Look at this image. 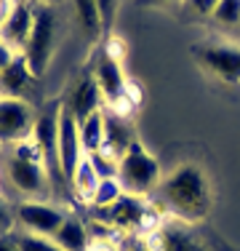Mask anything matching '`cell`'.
<instances>
[{
    "mask_svg": "<svg viewBox=\"0 0 240 251\" xmlns=\"http://www.w3.org/2000/svg\"><path fill=\"white\" fill-rule=\"evenodd\" d=\"M158 201L176 222L197 225L208 217L214 203L211 179L197 163H182L158 184Z\"/></svg>",
    "mask_w": 240,
    "mask_h": 251,
    "instance_id": "6da1fadb",
    "label": "cell"
},
{
    "mask_svg": "<svg viewBox=\"0 0 240 251\" xmlns=\"http://www.w3.org/2000/svg\"><path fill=\"white\" fill-rule=\"evenodd\" d=\"M3 169L8 182L16 187V193L24 195V201H43L51 187V176L43 163L35 139H24L19 145H11L3 152Z\"/></svg>",
    "mask_w": 240,
    "mask_h": 251,
    "instance_id": "7a4b0ae2",
    "label": "cell"
},
{
    "mask_svg": "<svg viewBox=\"0 0 240 251\" xmlns=\"http://www.w3.org/2000/svg\"><path fill=\"white\" fill-rule=\"evenodd\" d=\"M94 222L107 225L115 232H134V235H152V232L160 230V211L152 208L144 198L139 195H128L123 193L120 201H115L107 208H94Z\"/></svg>",
    "mask_w": 240,
    "mask_h": 251,
    "instance_id": "3957f363",
    "label": "cell"
},
{
    "mask_svg": "<svg viewBox=\"0 0 240 251\" xmlns=\"http://www.w3.org/2000/svg\"><path fill=\"white\" fill-rule=\"evenodd\" d=\"M56 35H59V19H56L53 5L51 3H38L35 5L32 32H29V40L22 51L35 77H40L48 70V62H51L53 49H56Z\"/></svg>",
    "mask_w": 240,
    "mask_h": 251,
    "instance_id": "277c9868",
    "label": "cell"
},
{
    "mask_svg": "<svg viewBox=\"0 0 240 251\" xmlns=\"http://www.w3.org/2000/svg\"><path fill=\"white\" fill-rule=\"evenodd\" d=\"M118 182L123 187V193L128 195H139L147 198L158 190L160 184V166L139 142L131 145V150L120 158L118 163Z\"/></svg>",
    "mask_w": 240,
    "mask_h": 251,
    "instance_id": "5b68a950",
    "label": "cell"
},
{
    "mask_svg": "<svg viewBox=\"0 0 240 251\" xmlns=\"http://www.w3.org/2000/svg\"><path fill=\"white\" fill-rule=\"evenodd\" d=\"M195 62L206 70L208 75H214L221 83H240V46H227V43H206L192 49Z\"/></svg>",
    "mask_w": 240,
    "mask_h": 251,
    "instance_id": "8992f818",
    "label": "cell"
},
{
    "mask_svg": "<svg viewBox=\"0 0 240 251\" xmlns=\"http://www.w3.org/2000/svg\"><path fill=\"white\" fill-rule=\"evenodd\" d=\"M35 123H38V115L24 99L0 97V142L5 147L32 139Z\"/></svg>",
    "mask_w": 240,
    "mask_h": 251,
    "instance_id": "52a82bcc",
    "label": "cell"
},
{
    "mask_svg": "<svg viewBox=\"0 0 240 251\" xmlns=\"http://www.w3.org/2000/svg\"><path fill=\"white\" fill-rule=\"evenodd\" d=\"M14 211H16V225L24 232L46 235V238L56 235V230L67 219V211L62 206H53L48 201H22Z\"/></svg>",
    "mask_w": 240,
    "mask_h": 251,
    "instance_id": "ba28073f",
    "label": "cell"
},
{
    "mask_svg": "<svg viewBox=\"0 0 240 251\" xmlns=\"http://www.w3.org/2000/svg\"><path fill=\"white\" fill-rule=\"evenodd\" d=\"M83 160H86V150H83L80 142V123L62 104L59 107V163H62V174L67 179V184Z\"/></svg>",
    "mask_w": 240,
    "mask_h": 251,
    "instance_id": "9c48e42d",
    "label": "cell"
},
{
    "mask_svg": "<svg viewBox=\"0 0 240 251\" xmlns=\"http://www.w3.org/2000/svg\"><path fill=\"white\" fill-rule=\"evenodd\" d=\"M147 243L155 251H211L195 230H190L187 222L160 225L158 232L147 235Z\"/></svg>",
    "mask_w": 240,
    "mask_h": 251,
    "instance_id": "30bf717a",
    "label": "cell"
},
{
    "mask_svg": "<svg viewBox=\"0 0 240 251\" xmlns=\"http://www.w3.org/2000/svg\"><path fill=\"white\" fill-rule=\"evenodd\" d=\"M40 0H16L11 14L5 16L3 27H0V38L11 46L16 53L24 51L29 40V32H32V22H35V5Z\"/></svg>",
    "mask_w": 240,
    "mask_h": 251,
    "instance_id": "8fae6325",
    "label": "cell"
},
{
    "mask_svg": "<svg viewBox=\"0 0 240 251\" xmlns=\"http://www.w3.org/2000/svg\"><path fill=\"white\" fill-rule=\"evenodd\" d=\"M94 80L96 86H99L101 97H104L107 104H115L120 101L123 97H128V80H125V73L123 67H120V62L115 56H110V53H104V56L96 62L94 67Z\"/></svg>",
    "mask_w": 240,
    "mask_h": 251,
    "instance_id": "7c38bea8",
    "label": "cell"
},
{
    "mask_svg": "<svg viewBox=\"0 0 240 251\" xmlns=\"http://www.w3.org/2000/svg\"><path fill=\"white\" fill-rule=\"evenodd\" d=\"M101 101H104V97H101V91H99V86H96L94 75H88V77H80V80L72 86V91H70L67 101H64V107L72 112V118H75L77 123H83V121H88L94 112L101 110Z\"/></svg>",
    "mask_w": 240,
    "mask_h": 251,
    "instance_id": "4fadbf2b",
    "label": "cell"
},
{
    "mask_svg": "<svg viewBox=\"0 0 240 251\" xmlns=\"http://www.w3.org/2000/svg\"><path fill=\"white\" fill-rule=\"evenodd\" d=\"M131 145H134V134H131L125 118L115 115L112 110H104V145L99 152L120 163V158L131 150Z\"/></svg>",
    "mask_w": 240,
    "mask_h": 251,
    "instance_id": "5bb4252c",
    "label": "cell"
},
{
    "mask_svg": "<svg viewBox=\"0 0 240 251\" xmlns=\"http://www.w3.org/2000/svg\"><path fill=\"white\" fill-rule=\"evenodd\" d=\"M35 75L29 70L24 53H16V59L8 67L0 73V97H11V99H24V94L29 91Z\"/></svg>",
    "mask_w": 240,
    "mask_h": 251,
    "instance_id": "9a60e30c",
    "label": "cell"
},
{
    "mask_svg": "<svg viewBox=\"0 0 240 251\" xmlns=\"http://www.w3.org/2000/svg\"><path fill=\"white\" fill-rule=\"evenodd\" d=\"M53 241H56L64 251H88V246H91V230H88V225L83 222V219H77L75 214H67V219H64V225L56 230Z\"/></svg>",
    "mask_w": 240,
    "mask_h": 251,
    "instance_id": "2e32d148",
    "label": "cell"
},
{
    "mask_svg": "<svg viewBox=\"0 0 240 251\" xmlns=\"http://www.w3.org/2000/svg\"><path fill=\"white\" fill-rule=\"evenodd\" d=\"M99 182H101V179H99V174L94 171L91 160H88V155H86V160H83V163L77 166L75 176L70 179V187H72V193H75L80 201L91 203L94 193H96V187H99Z\"/></svg>",
    "mask_w": 240,
    "mask_h": 251,
    "instance_id": "e0dca14e",
    "label": "cell"
},
{
    "mask_svg": "<svg viewBox=\"0 0 240 251\" xmlns=\"http://www.w3.org/2000/svg\"><path fill=\"white\" fill-rule=\"evenodd\" d=\"M80 142L86 155H94L101 150V145H104V110L94 112L88 121L80 123Z\"/></svg>",
    "mask_w": 240,
    "mask_h": 251,
    "instance_id": "ac0fdd59",
    "label": "cell"
},
{
    "mask_svg": "<svg viewBox=\"0 0 240 251\" xmlns=\"http://www.w3.org/2000/svg\"><path fill=\"white\" fill-rule=\"evenodd\" d=\"M72 5H75V14H77V22H80V27L86 29L88 38H99L101 32V16H99V5H96V0H72Z\"/></svg>",
    "mask_w": 240,
    "mask_h": 251,
    "instance_id": "d6986e66",
    "label": "cell"
},
{
    "mask_svg": "<svg viewBox=\"0 0 240 251\" xmlns=\"http://www.w3.org/2000/svg\"><path fill=\"white\" fill-rule=\"evenodd\" d=\"M11 235H14L16 246L22 251H64L53 238H46V235H32V232H24V230H14Z\"/></svg>",
    "mask_w": 240,
    "mask_h": 251,
    "instance_id": "ffe728a7",
    "label": "cell"
},
{
    "mask_svg": "<svg viewBox=\"0 0 240 251\" xmlns=\"http://www.w3.org/2000/svg\"><path fill=\"white\" fill-rule=\"evenodd\" d=\"M123 195V187H120L118 179H101L99 187H96L94 198H91V208H107L112 206L115 201H120Z\"/></svg>",
    "mask_w": 240,
    "mask_h": 251,
    "instance_id": "44dd1931",
    "label": "cell"
},
{
    "mask_svg": "<svg viewBox=\"0 0 240 251\" xmlns=\"http://www.w3.org/2000/svg\"><path fill=\"white\" fill-rule=\"evenodd\" d=\"M214 19L219 25L238 27L240 25V0H219L214 8Z\"/></svg>",
    "mask_w": 240,
    "mask_h": 251,
    "instance_id": "7402d4cb",
    "label": "cell"
},
{
    "mask_svg": "<svg viewBox=\"0 0 240 251\" xmlns=\"http://www.w3.org/2000/svg\"><path fill=\"white\" fill-rule=\"evenodd\" d=\"M88 160H91V166H94L96 174H99V179H118V160L107 158L104 152L88 155Z\"/></svg>",
    "mask_w": 240,
    "mask_h": 251,
    "instance_id": "603a6c76",
    "label": "cell"
},
{
    "mask_svg": "<svg viewBox=\"0 0 240 251\" xmlns=\"http://www.w3.org/2000/svg\"><path fill=\"white\" fill-rule=\"evenodd\" d=\"M96 5H99V16H101V32H110L112 22H115V14L120 8V0H96Z\"/></svg>",
    "mask_w": 240,
    "mask_h": 251,
    "instance_id": "cb8c5ba5",
    "label": "cell"
},
{
    "mask_svg": "<svg viewBox=\"0 0 240 251\" xmlns=\"http://www.w3.org/2000/svg\"><path fill=\"white\" fill-rule=\"evenodd\" d=\"M14 225H16V211L8 206V201L0 195V238L11 235V232H14Z\"/></svg>",
    "mask_w": 240,
    "mask_h": 251,
    "instance_id": "d4e9b609",
    "label": "cell"
},
{
    "mask_svg": "<svg viewBox=\"0 0 240 251\" xmlns=\"http://www.w3.org/2000/svg\"><path fill=\"white\" fill-rule=\"evenodd\" d=\"M88 251H120V243L115 238H91Z\"/></svg>",
    "mask_w": 240,
    "mask_h": 251,
    "instance_id": "484cf974",
    "label": "cell"
},
{
    "mask_svg": "<svg viewBox=\"0 0 240 251\" xmlns=\"http://www.w3.org/2000/svg\"><path fill=\"white\" fill-rule=\"evenodd\" d=\"M187 3H190V8L195 11V14H203V16L211 14L214 16V8H216L219 0H187Z\"/></svg>",
    "mask_w": 240,
    "mask_h": 251,
    "instance_id": "4316f807",
    "label": "cell"
},
{
    "mask_svg": "<svg viewBox=\"0 0 240 251\" xmlns=\"http://www.w3.org/2000/svg\"><path fill=\"white\" fill-rule=\"evenodd\" d=\"M14 59H16V51L11 49V46L5 43L3 38H0V73H3V70L8 67L11 62H14Z\"/></svg>",
    "mask_w": 240,
    "mask_h": 251,
    "instance_id": "83f0119b",
    "label": "cell"
},
{
    "mask_svg": "<svg viewBox=\"0 0 240 251\" xmlns=\"http://www.w3.org/2000/svg\"><path fill=\"white\" fill-rule=\"evenodd\" d=\"M176 0H134V5H142V8H160V5H171Z\"/></svg>",
    "mask_w": 240,
    "mask_h": 251,
    "instance_id": "f1b7e54d",
    "label": "cell"
},
{
    "mask_svg": "<svg viewBox=\"0 0 240 251\" xmlns=\"http://www.w3.org/2000/svg\"><path fill=\"white\" fill-rule=\"evenodd\" d=\"M0 251H22V249L16 246L14 235H3V238H0Z\"/></svg>",
    "mask_w": 240,
    "mask_h": 251,
    "instance_id": "f546056e",
    "label": "cell"
},
{
    "mask_svg": "<svg viewBox=\"0 0 240 251\" xmlns=\"http://www.w3.org/2000/svg\"><path fill=\"white\" fill-rule=\"evenodd\" d=\"M14 3H16V0H0V27H3L5 16L11 14V8H14Z\"/></svg>",
    "mask_w": 240,
    "mask_h": 251,
    "instance_id": "4dcf8cb0",
    "label": "cell"
},
{
    "mask_svg": "<svg viewBox=\"0 0 240 251\" xmlns=\"http://www.w3.org/2000/svg\"><path fill=\"white\" fill-rule=\"evenodd\" d=\"M128 251H155V249L147 243V238H142V241H136V243H134V246H131Z\"/></svg>",
    "mask_w": 240,
    "mask_h": 251,
    "instance_id": "1f68e13d",
    "label": "cell"
},
{
    "mask_svg": "<svg viewBox=\"0 0 240 251\" xmlns=\"http://www.w3.org/2000/svg\"><path fill=\"white\" fill-rule=\"evenodd\" d=\"M3 152H5V145L0 142V160H3Z\"/></svg>",
    "mask_w": 240,
    "mask_h": 251,
    "instance_id": "d6a6232c",
    "label": "cell"
},
{
    "mask_svg": "<svg viewBox=\"0 0 240 251\" xmlns=\"http://www.w3.org/2000/svg\"><path fill=\"white\" fill-rule=\"evenodd\" d=\"M40 3H51V0H40Z\"/></svg>",
    "mask_w": 240,
    "mask_h": 251,
    "instance_id": "836d02e7",
    "label": "cell"
},
{
    "mask_svg": "<svg viewBox=\"0 0 240 251\" xmlns=\"http://www.w3.org/2000/svg\"><path fill=\"white\" fill-rule=\"evenodd\" d=\"M56 3H59V0H56Z\"/></svg>",
    "mask_w": 240,
    "mask_h": 251,
    "instance_id": "e575fe53",
    "label": "cell"
}]
</instances>
